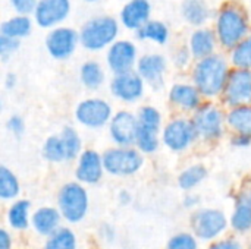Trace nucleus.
<instances>
[{"label": "nucleus", "mask_w": 251, "mask_h": 249, "mask_svg": "<svg viewBox=\"0 0 251 249\" xmlns=\"http://www.w3.org/2000/svg\"><path fill=\"white\" fill-rule=\"evenodd\" d=\"M44 249H75V238L74 233L68 229H62L56 232Z\"/></svg>", "instance_id": "473e14b6"}, {"label": "nucleus", "mask_w": 251, "mask_h": 249, "mask_svg": "<svg viewBox=\"0 0 251 249\" xmlns=\"http://www.w3.org/2000/svg\"><path fill=\"white\" fill-rule=\"evenodd\" d=\"M19 44H21L19 40L0 35V56H1V59L3 60H7L19 48Z\"/></svg>", "instance_id": "c9c22d12"}, {"label": "nucleus", "mask_w": 251, "mask_h": 249, "mask_svg": "<svg viewBox=\"0 0 251 249\" xmlns=\"http://www.w3.org/2000/svg\"><path fill=\"white\" fill-rule=\"evenodd\" d=\"M138 40H149L156 44H166L169 40V28L165 22L150 19L144 26L137 31Z\"/></svg>", "instance_id": "5701e85b"}, {"label": "nucleus", "mask_w": 251, "mask_h": 249, "mask_svg": "<svg viewBox=\"0 0 251 249\" xmlns=\"http://www.w3.org/2000/svg\"><path fill=\"white\" fill-rule=\"evenodd\" d=\"M138 122L140 123H144V125H150V126L159 128L160 126V114L153 107H144L140 112V120Z\"/></svg>", "instance_id": "58836bf2"}, {"label": "nucleus", "mask_w": 251, "mask_h": 249, "mask_svg": "<svg viewBox=\"0 0 251 249\" xmlns=\"http://www.w3.org/2000/svg\"><path fill=\"white\" fill-rule=\"evenodd\" d=\"M7 126L15 135H21L24 132V122H22V119L19 116H12Z\"/></svg>", "instance_id": "ea45409f"}, {"label": "nucleus", "mask_w": 251, "mask_h": 249, "mask_svg": "<svg viewBox=\"0 0 251 249\" xmlns=\"http://www.w3.org/2000/svg\"><path fill=\"white\" fill-rule=\"evenodd\" d=\"M110 106L99 98H90L82 101L76 109L78 120L90 128L103 126L110 119Z\"/></svg>", "instance_id": "9b49d317"}, {"label": "nucleus", "mask_w": 251, "mask_h": 249, "mask_svg": "<svg viewBox=\"0 0 251 249\" xmlns=\"http://www.w3.org/2000/svg\"><path fill=\"white\" fill-rule=\"evenodd\" d=\"M79 44V32L71 26L60 25L53 28L46 35V48L53 59L65 60L71 57Z\"/></svg>", "instance_id": "20e7f679"}, {"label": "nucleus", "mask_w": 251, "mask_h": 249, "mask_svg": "<svg viewBox=\"0 0 251 249\" xmlns=\"http://www.w3.org/2000/svg\"><path fill=\"white\" fill-rule=\"evenodd\" d=\"M218 37L215 29L201 26L193 31L190 41H188V48L191 51V56L196 57L197 60L206 59L212 54H215L216 45H218Z\"/></svg>", "instance_id": "dca6fc26"}, {"label": "nucleus", "mask_w": 251, "mask_h": 249, "mask_svg": "<svg viewBox=\"0 0 251 249\" xmlns=\"http://www.w3.org/2000/svg\"><path fill=\"white\" fill-rule=\"evenodd\" d=\"M238 203H243V204H247L249 207H251V191L250 192H246L240 200H238Z\"/></svg>", "instance_id": "c03bdc74"}, {"label": "nucleus", "mask_w": 251, "mask_h": 249, "mask_svg": "<svg viewBox=\"0 0 251 249\" xmlns=\"http://www.w3.org/2000/svg\"><path fill=\"white\" fill-rule=\"evenodd\" d=\"M59 220V213L54 208H40L32 217V223L37 232L46 236L54 235Z\"/></svg>", "instance_id": "b1692460"}, {"label": "nucleus", "mask_w": 251, "mask_h": 249, "mask_svg": "<svg viewBox=\"0 0 251 249\" xmlns=\"http://www.w3.org/2000/svg\"><path fill=\"white\" fill-rule=\"evenodd\" d=\"M28 201H19L16 203L10 211H9V222L15 229H25L28 225Z\"/></svg>", "instance_id": "7c9ffc66"}, {"label": "nucleus", "mask_w": 251, "mask_h": 249, "mask_svg": "<svg viewBox=\"0 0 251 249\" xmlns=\"http://www.w3.org/2000/svg\"><path fill=\"white\" fill-rule=\"evenodd\" d=\"M84 1H87V3H96V1H100V0H84Z\"/></svg>", "instance_id": "49530a36"}, {"label": "nucleus", "mask_w": 251, "mask_h": 249, "mask_svg": "<svg viewBox=\"0 0 251 249\" xmlns=\"http://www.w3.org/2000/svg\"><path fill=\"white\" fill-rule=\"evenodd\" d=\"M15 81H16V78H15V75H12V73H9V75L6 76V85H7V88H10V87H13V85H15Z\"/></svg>", "instance_id": "a18cd8bd"}, {"label": "nucleus", "mask_w": 251, "mask_h": 249, "mask_svg": "<svg viewBox=\"0 0 251 249\" xmlns=\"http://www.w3.org/2000/svg\"><path fill=\"white\" fill-rule=\"evenodd\" d=\"M215 32L218 43L232 51L250 35V19L244 6L235 0L225 1L216 13Z\"/></svg>", "instance_id": "f257e3e1"}, {"label": "nucleus", "mask_w": 251, "mask_h": 249, "mask_svg": "<svg viewBox=\"0 0 251 249\" xmlns=\"http://www.w3.org/2000/svg\"><path fill=\"white\" fill-rule=\"evenodd\" d=\"M16 15H32L38 0H9Z\"/></svg>", "instance_id": "4c0bfd02"}, {"label": "nucleus", "mask_w": 251, "mask_h": 249, "mask_svg": "<svg viewBox=\"0 0 251 249\" xmlns=\"http://www.w3.org/2000/svg\"><path fill=\"white\" fill-rule=\"evenodd\" d=\"M231 60L237 69L251 70V34L232 50Z\"/></svg>", "instance_id": "cd10ccee"}, {"label": "nucleus", "mask_w": 251, "mask_h": 249, "mask_svg": "<svg viewBox=\"0 0 251 249\" xmlns=\"http://www.w3.org/2000/svg\"><path fill=\"white\" fill-rule=\"evenodd\" d=\"M151 19L150 0H128L119 13V22L129 31H138Z\"/></svg>", "instance_id": "9d476101"}, {"label": "nucleus", "mask_w": 251, "mask_h": 249, "mask_svg": "<svg viewBox=\"0 0 251 249\" xmlns=\"http://www.w3.org/2000/svg\"><path fill=\"white\" fill-rule=\"evenodd\" d=\"M59 207L62 214L69 222H79L88 207V198L82 186L76 183H68L59 194Z\"/></svg>", "instance_id": "423d86ee"}, {"label": "nucleus", "mask_w": 251, "mask_h": 249, "mask_svg": "<svg viewBox=\"0 0 251 249\" xmlns=\"http://www.w3.org/2000/svg\"><path fill=\"white\" fill-rule=\"evenodd\" d=\"M190 56H191V51L188 47H181L176 54H175V62L179 65V66H184L188 60H190Z\"/></svg>", "instance_id": "a19ab883"}, {"label": "nucleus", "mask_w": 251, "mask_h": 249, "mask_svg": "<svg viewBox=\"0 0 251 249\" xmlns=\"http://www.w3.org/2000/svg\"><path fill=\"white\" fill-rule=\"evenodd\" d=\"M197 129L194 122H187V120H174L172 123H169L165 129V144L175 150H184L185 147H188L191 144V141L196 138L197 135Z\"/></svg>", "instance_id": "4468645a"}, {"label": "nucleus", "mask_w": 251, "mask_h": 249, "mask_svg": "<svg viewBox=\"0 0 251 249\" xmlns=\"http://www.w3.org/2000/svg\"><path fill=\"white\" fill-rule=\"evenodd\" d=\"M112 92L124 101H135L143 95L144 81L137 72H126L115 75L112 81Z\"/></svg>", "instance_id": "ddd939ff"}, {"label": "nucleus", "mask_w": 251, "mask_h": 249, "mask_svg": "<svg viewBox=\"0 0 251 249\" xmlns=\"http://www.w3.org/2000/svg\"><path fill=\"white\" fill-rule=\"evenodd\" d=\"M110 134L119 145H131L137 141L138 120L131 113L121 112L112 120Z\"/></svg>", "instance_id": "2eb2a0df"}, {"label": "nucleus", "mask_w": 251, "mask_h": 249, "mask_svg": "<svg viewBox=\"0 0 251 249\" xmlns=\"http://www.w3.org/2000/svg\"><path fill=\"white\" fill-rule=\"evenodd\" d=\"M157 132H159V128L138 122V134H137V141H135L138 148L144 153H153L159 145Z\"/></svg>", "instance_id": "bb28decb"}, {"label": "nucleus", "mask_w": 251, "mask_h": 249, "mask_svg": "<svg viewBox=\"0 0 251 249\" xmlns=\"http://www.w3.org/2000/svg\"><path fill=\"white\" fill-rule=\"evenodd\" d=\"M229 73L226 60L219 54H212L206 59L197 60L193 70L194 87L206 97L218 95L225 90Z\"/></svg>", "instance_id": "f03ea898"}, {"label": "nucleus", "mask_w": 251, "mask_h": 249, "mask_svg": "<svg viewBox=\"0 0 251 249\" xmlns=\"http://www.w3.org/2000/svg\"><path fill=\"white\" fill-rule=\"evenodd\" d=\"M79 76H81V82L90 90H97L104 81V72L100 63L94 60H88L81 66Z\"/></svg>", "instance_id": "a878e982"}, {"label": "nucleus", "mask_w": 251, "mask_h": 249, "mask_svg": "<svg viewBox=\"0 0 251 249\" xmlns=\"http://www.w3.org/2000/svg\"><path fill=\"white\" fill-rule=\"evenodd\" d=\"M228 122L241 136L251 138V107H235L229 113Z\"/></svg>", "instance_id": "393cba45"}, {"label": "nucleus", "mask_w": 251, "mask_h": 249, "mask_svg": "<svg viewBox=\"0 0 251 249\" xmlns=\"http://www.w3.org/2000/svg\"><path fill=\"white\" fill-rule=\"evenodd\" d=\"M43 154L50 161H62L66 160V150L65 144L60 136H50L43 148Z\"/></svg>", "instance_id": "c756f323"}, {"label": "nucleus", "mask_w": 251, "mask_h": 249, "mask_svg": "<svg viewBox=\"0 0 251 249\" xmlns=\"http://www.w3.org/2000/svg\"><path fill=\"white\" fill-rule=\"evenodd\" d=\"M169 98L172 103L184 109H196L200 104V91L194 85L178 84L172 87L169 92Z\"/></svg>", "instance_id": "4be33fe9"}, {"label": "nucleus", "mask_w": 251, "mask_h": 249, "mask_svg": "<svg viewBox=\"0 0 251 249\" xmlns=\"http://www.w3.org/2000/svg\"><path fill=\"white\" fill-rule=\"evenodd\" d=\"M168 249H197V244L193 236L182 233L171 239Z\"/></svg>", "instance_id": "e433bc0d"}, {"label": "nucleus", "mask_w": 251, "mask_h": 249, "mask_svg": "<svg viewBox=\"0 0 251 249\" xmlns=\"http://www.w3.org/2000/svg\"><path fill=\"white\" fill-rule=\"evenodd\" d=\"M206 178V169L203 166H193L179 176V185L182 189H191Z\"/></svg>", "instance_id": "2f4dec72"}, {"label": "nucleus", "mask_w": 251, "mask_h": 249, "mask_svg": "<svg viewBox=\"0 0 251 249\" xmlns=\"http://www.w3.org/2000/svg\"><path fill=\"white\" fill-rule=\"evenodd\" d=\"M19 192V185L12 172H9L4 166L0 167V197L3 200H9L16 197Z\"/></svg>", "instance_id": "c85d7f7f"}, {"label": "nucleus", "mask_w": 251, "mask_h": 249, "mask_svg": "<svg viewBox=\"0 0 251 249\" xmlns=\"http://www.w3.org/2000/svg\"><path fill=\"white\" fill-rule=\"evenodd\" d=\"M10 248V238L6 230H0V249Z\"/></svg>", "instance_id": "37998d69"}, {"label": "nucleus", "mask_w": 251, "mask_h": 249, "mask_svg": "<svg viewBox=\"0 0 251 249\" xmlns=\"http://www.w3.org/2000/svg\"><path fill=\"white\" fill-rule=\"evenodd\" d=\"M226 226L225 216L218 210H204L193 217V229L201 239L216 238Z\"/></svg>", "instance_id": "f8f14e48"}, {"label": "nucleus", "mask_w": 251, "mask_h": 249, "mask_svg": "<svg viewBox=\"0 0 251 249\" xmlns=\"http://www.w3.org/2000/svg\"><path fill=\"white\" fill-rule=\"evenodd\" d=\"M106 60L115 75L132 72V68L138 63L137 47L129 40H118L107 48Z\"/></svg>", "instance_id": "0eeeda50"}, {"label": "nucleus", "mask_w": 251, "mask_h": 249, "mask_svg": "<svg viewBox=\"0 0 251 249\" xmlns=\"http://www.w3.org/2000/svg\"><path fill=\"white\" fill-rule=\"evenodd\" d=\"M232 226L234 229L244 232L251 227V207L247 204L238 203L237 204V210L232 216Z\"/></svg>", "instance_id": "f704fd0d"}, {"label": "nucleus", "mask_w": 251, "mask_h": 249, "mask_svg": "<svg viewBox=\"0 0 251 249\" xmlns=\"http://www.w3.org/2000/svg\"><path fill=\"white\" fill-rule=\"evenodd\" d=\"M210 249H240L238 244L232 242V241H224L219 244H215Z\"/></svg>", "instance_id": "79ce46f5"}, {"label": "nucleus", "mask_w": 251, "mask_h": 249, "mask_svg": "<svg viewBox=\"0 0 251 249\" xmlns=\"http://www.w3.org/2000/svg\"><path fill=\"white\" fill-rule=\"evenodd\" d=\"M181 15L187 23L201 28L210 19L212 10L206 0H184L181 4Z\"/></svg>", "instance_id": "6ab92c4d"}, {"label": "nucleus", "mask_w": 251, "mask_h": 249, "mask_svg": "<svg viewBox=\"0 0 251 249\" xmlns=\"http://www.w3.org/2000/svg\"><path fill=\"white\" fill-rule=\"evenodd\" d=\"M225 100L234 107H243L251 101V70L234 69L231 70L225 90Z\"/></svg>", "instance_id": "1a4fd4ad"}, {"label": "nucleus", "mask_w": 251, "mask_h": 249, "mask_svg": "<svg viewBox=\"0 0 251 249\" xmlns=\"http://www.w3.org/2000/svg\"><path fill=\"white\" fill-rule=\"evenodd\" d=\"M62 141L65 144V150H66V160L75 158L76 154L81 150V141L78 134L72 129V128H65L62 132Z\"/></svg>", "instance_id": "72a5a7b5"}, {"label": "nucleus", "mask_w": 251, "mask_h": 249, "mask_svg": "<svg viewBox=\"0 0 251 249\" xmlns=\"http://www.w3.org/2000/svg\"><path fill=\"white\" fill-rule=\"evenodd\" d=\"M143 164L141 156L135 150L129 148H119V150H110L103 157V166L104 169L118 176H128L135 173Z\"/></svg>", "instance_id": "6e6552de"}, {"label": "nucleus", "mask_w": 251, "mask_h": 249, "mask_svg": "<svg viewBox=\"0 0 251 249\" xmlns=\"http://www.w3.org/2000/svg\"><path fill=\"white\" fill-rule=\"evenodd\" d=\"M32 31V19L29 15H15L4 19L0 25V35L10 37L15 40L25 38Z\"/></svg>", "instance_id": "412c9836"}, {"label": "nucleus", "mask_w": 251, "mask_h": 249, "mask_svg": "<svg viewBox=\"0 0 251 249\" xmlns=\"http://www.w3.org/2000/svg\"><path fill=\"white\" fill-rule=\"evenodd\" d=\"M71 9V0H38L32 18L40 28L53 29L68 19Z\"/></svg>", "instance_id": "39448f33"}, {"label": "nucleus", "mask_w": 251, "mask_h": 249, "mask_svg": "<svg viewBox=\"0 0 251 249\" xmlns=\"http://www.w3.org/2000/svg\"><path fill=\"white\" fill-rule=\"evenodd\" d=\"M79 32V44L90 50L99 51L106 47H110L115 41H118L119 35V22L113 16L101 15L90 18L85 23H82Z\"/></svg>", "instance_id": "7ed1b4c3"}, {"label": "nucleus", "mask_w": 251, "mask_h": 249, "mask_svg": "<svg viewBox=\"0 0 251 249\" xmlns=\"http://www.w3.org/2000/svg\"><path fill=\"white\" fill-rule=\"evenodd\" d=\"M103 167L104 166L96 151H85L79 158L76 176L85 183H96L101 178Z\"/></svg>", "instance_id": "aec40b11"}, {"label": "nucleus", "mask_w": 251, "mask_h": 249, "mask_svg": "<svg viewBox=\"0 0 251 249\" xmlns=\"http://www.w3.org/2000/svg\"><path fill=\"white\" fill-rule=\"evenodd\" d=\"M165 70H166V59L159 53L144 54L138 59L137 73L143 78V81H147L151 85L159 87L162 84Z\"/></svg>", "instance_id": "f3484780"}, {"label": "nucleus", "mask_w": 251, "mask_h": 249, "mask_svg": "<svg viewBox=\"0 0 251 249\" xmlns=\"http://www.w3.org/2000/svg\"><path fill=\"white\" fill-rule=\"evenodd\" d=\"M194 125L199 134H201L204 138L215 139L222 134V114L215 107H203L199 110Z\"/></svg>", "instance_id": "a211bd4d"}]
</instances>
